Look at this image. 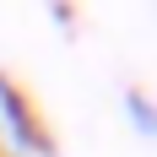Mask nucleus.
Masks as SVG:
<instances>
[{
    "label": "nucleus",
    "instance_id": "1",
    "mask_svg": "<svg viewBox=\"0 0 157 157\" xmlns=\"http://www.w3.org/2000/svg\"><path fill=\"white\" fill-rule=\"evenodd\" d=\"M0 136H6V157H54V130L44 109L11 71H0Z\"/></svg>",
    "mask_w": 157,
    "mask_h": 157
},
{
    "label": "nucleus",
    "instance_id": "2",
    "mask_svg": "<svg viewBox=\"0 0 157 157\" xmlns=\"http://www.w3.org/2000/svg\"><path fill=\"white\" fill-rule=\"evenodd\" d=\"M119 119H125V130H130L141 146H152V152H157V98L146 92V87L130 81L125 92H119Z\"/></svg>",
    "mask_w": 157,
    "mask_h": 157
},
{
    "label": "nucleus",
    "instance_id": "3",
    "mask_svg": "<svg viewBox=\"0 0 157 157\" xmlns=\"http://www.w3.org/2000/svg\"><path fill=\"white\" fill-rule=\"evenodd\" d=\"M44 11H49V22H54L60 38H76L81 33V6L76 0H44Z\"/></svg>",
    "mask_w": 157,
    "mask_h": 157
},
{
    "label": "nucleus",
    "instance_id": "4",
    "mask_svg": "<svg viewBox=\"0 0 157 157\" xmlns=\"http://www.w3.org/2000/svg\"><path fill=\"white\" fill-rule=\"evenodd\" d=\"M152 11H157V0H152Z\"/></svg>",
    "mask_w": 157,
    "mask_h": 157
},
{
    "label": "nucleus",
    "instance_id": "5",
    "mask_svg": "<svg viewBox=\"0 0 157 157\" xmlns=\"http://www.w3.org/2000/svg\"><path fill=\"white\" fill-rule=\"evenodd\" d=\"M0 157H6V152H0Z\"/></svg>",
    "mask_w": 157,
    "mask_h": 157
}]
</instances>
